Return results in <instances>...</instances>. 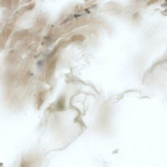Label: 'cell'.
<instances>
[{"label": "cell", "instance_id": "6da1fadb", "mask_svg": "<svg viewBox=\"0 0 167 167\" xmlns=\"http://www.w3.org/2000/svg\"><path fill=\"white\" fill-rule=\"evenodd\" d=\"M56 59L52 60L48 67V70H47L46 79L49 80L50 77H52L54 72V69L56 68Z\"/></svg>", "mask_w": 167, "mask_h": 167}, {"label": "cell", "instance_id": "7a4b0ae2", "mask_svg": "<svg viewBox=\"0 0 167 167\" xmlns=\"http://www.w3.org/2000/svg\"><path fill=\"white\" fill-rule=\"evenodd\" d=\"M43 95H44V93L43 92L41 93L39 95L38 99V106H40L43 102Z\"/></svg>", "mask_w": 167, "mask_h": 167}]
</instances>
